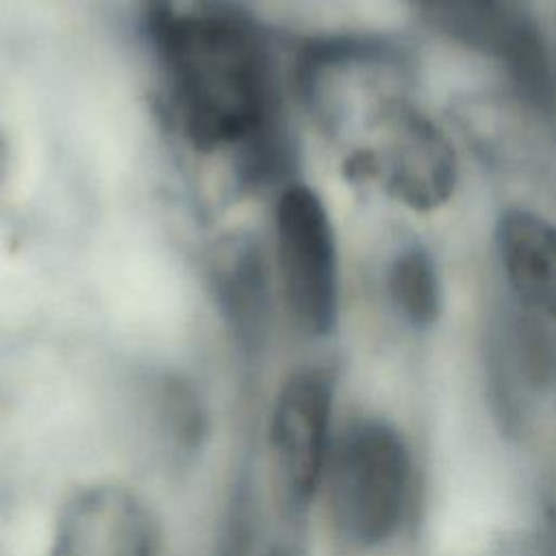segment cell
I'll list each match as a JSON object with an SVG mask.
<instances>
[{
    "label": "cell",
    "mask_w": 556,
    "mask_h": 556,
    "mask_svg": "<svg viewBox=\"0 0 556 556\" xmlns=\"http://www.w3.org/2000/svg\"><path fill=\"white\" fill-rule=\"evenodd\" d=\"M497 252L515 293L556 321V224L510 208L497 224Z\"/></svg>",
    "instance_id": "7"
},
{
    "label": "cell",
    "mask_w": 556,
    "mask_h": 556,
    "mask_svg": "<svg viewBox=\"0 0 556 556\" xmlns=\"http://www.w3.org/2000/svg\"><path fill=\"white\" fill-rule=\"evenodd\" d=\"M156 419L163 437L174 445L176 454H193L206 434V415L191 389L180 382H167L159 391Z\"/></svg>",
    "instance_id": "9"
},
{
    "label": "cell",
    "mask_w": 556,
    "mask_h": 556,
    "mask_svg": "<svg viewBox=\"0 0 556 556\" xmlns=\"http://www.w3.org/2000/svg\"><path fill=\"white\" fill-rule=\"evenodd\" d=\"M172 115L202 150H241L252 174L282 161L278 93L269 48L241 13L213 2L146 0Z\"/></svg>",
    "instance_id": "1"
},
{
    "label": "cell",
    "mask_w": 556,
    "mask_h": 556,
    "mask_svg": "<svg viewBox=\"0 0 556 556\" xmlns=\"http://www.w3.org/2000/svg\"><path fill=\"white\" fill-rule=\"evenodd\" d=\"M159 528L146 502L124 484L93 482L61 508L48 556H156Z\"/></svg>",
    "instance_id": "6"
},
{
    "label": "cell",
    "mask_w": 556,
    "mask_h": 556,
    "mask_svg": "<svg viewBox=\"0 0 556 556\" xmlns=\"http://www.w3.org/2000/svg\"><path fill=\"white\" fill-rule=\"evenodd\" d=\"M334 382L326 369L293 371L280 387L269 415V456L276 495L285 515L302 513L321 486L332 447Z\"/></svg>",
    "instance_id": "5"
},
{
    "label": "cell",
    "mask_w": 556,
    "mask_h": 556,
    "mask_svg": "<svg viewBox=\"0 0 556 556\" xmlns=\"http://www.w3.org/2000/svg\"><path fill=\"white\" fill-rule=\"evenodd\" d=\"M321 486L332 534L345 549L387 543L410 497V456L402 434L382 419L350 421L332 439Z\"/></svg>",
    "instance_id": "2"
},
{
    "label": "cell",
    "mask_w": 556,
    "mask_h": 556,
    "mask_svg": "<svg viewBox=\"0 0 556 556\" xmlns=\"http://www.w3.org/2000/svg\"><path fill=\"white\" fill-rule=\"evenodd\" d=\"M369 141L345 161L352 180L378 182L393 200L432 211L450 200L456 185V154L447 137L415 106L393 93L369 102Z\"/></svg>",
    "instance_id": "3"
},
{
    "label": "cell",
    "mask_w": 556,
    "mask_h": 556,
    "mask_svg": "<svg viewBox=\"0 0 556 556\" xmlns=\"http://www.w3.org/2000/svg\"><path fill=\"white\" fill-rule=\"evenodd\" d=\"M389 289L395 306L417 328L437 321L441 311V285L430 254L410 245L397 254L389 274Z\"/></svg>",
    "instance_id": "8"
},
{
    "label": "cell",
    "mask_w": 556,
    "mask_h": 556,
    "mask_svg": "<svg viewBox=\"0 0 556 556\" xmlns=\"http://www.w3.org/2000/svg\"><path fill=\"white\" fill-rule=\"evenodd\" d=\"M415 2L428 11L439 13L447 24L460 30L484 0H415Z\"/></svg>",
    "instance_id": "10"
},
{
    "label": "cell",
    "mask_w": 556,
    "mask_h": 556,
    "mask_svg": "<svg viewBox=\"0 0 556 556\" xmlns=\"http://www.w3.org/2000/svg\"><path fill=\"white\" fill-rule=\"evenodd\" d=\"M276 265L293 324L313 337L328 334L339 313L337 243L324 202L306 185H289L278 198Z\"/></svg>",
    "instance_id": "4"
}]
</instances>
